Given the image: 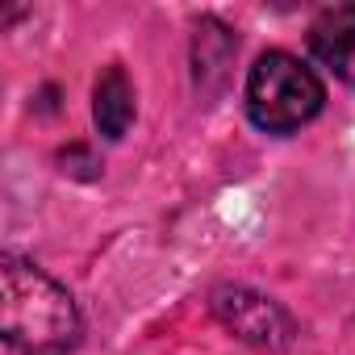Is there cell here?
Returning <instances> with one entry per match:
<instances>
[{
    "instance_id": "6da1fadb",
    "label": "cell",
    "mask_w": 355,
    "mask_h": 355,
    "mask_svg": "<svg viewBox=\"0 0 355 355\" xmlns=\"http://www.w3.org/2000/svg\"><path fill=\"white\" fill-rule=\"evenodd\" d=\"M0 330L21 355H67L80 343L71 293L42 268L5 255L0 263Z\"/></svg>"
},
{
    "instance_id": "7a4b0ae2",
    "label": "cell",
    "mask_w": 355,
    "mask_h": 355,
    "mask_svg": "<svg viewBox=\"0 0 355 355\" xmlns=\"http://www.w3.org/2000/svg\"><path fill=\"white\" fill-rule=\"evenodd\" d=\"M326 101L322 80L293 55L268 51L247 76V113L263 134H293L318 117Z\"/></svg>"
},
{
    "instance_id": "3957f363",
    "label": "cell",
    "mask_w": 355,
    "mask_h": 355,
    "mask_svg": "<svg viewBox=\"0 0 355 355\" xmlns=\"http://www.w3.org/2000/svg\"><path fill=\"white\" fill-rule=\"evenodd\" d=\"M214 313H218V322L230 330V334H239L243 343H251V347H268V351H280V347H288L293 343V318L276 305V301H268V297H259V293H251V288H218L214 293Z\"/></svg>"
},
{
    "instance_id": "277c9868",
    "label": "cell",
    "mask_w": 355,
    "mask_h": 355,
    "mask_svg": "<svg viewBox=\"0 0 355 355\" xmlns=\"http://www.w3.org/2000/svg\"><path fill=\"white\" fill-rule=\"evenodd\" d=\"M309 51L334 80L355 88V5H330L309 26Z\"/></svg>"
},
{
    "instance_id": "5b68a950",
    "label": "cell",
    "mask_w": 355,
    "mask_h": 355,
    "mask_svg": "<svg viewBox=\"0 0 355 355\" xmlns=\"http://www.w3.org/2000/svg\"><path fill=\"white\" fill-rule=\"evenodd\" d=\"M92 117H96V130L113 142L130 130V121H134V84L121 67H105V76L96 80Z\"/></svg>"
}]
</instances>
